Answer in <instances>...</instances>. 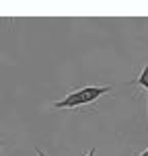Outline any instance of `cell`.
<instances>
[{"label":"cell","mask_w":148,"mask_h":156,"mask_svg":"<svg viewBox=\"0 0 148 156\" xmlns=\"http://www.w3.org/2000/svg\"><path fill=\"white\" fill-rule=\"evenodd\" d=\"M111 86H85L80 90H74L70 93L66 99L54 103L52 107L56 109H72V107H80V105H88V103H95L99 97H103L105 93H109Z\"/></svg>","instance_id":"6da1fadb"},{"label":"cell","mask_w":148,"mask_h":156,"mask_svg":"<svg viewBox=\"0 0 148 156\" xmlns=\"http://www.w3.org/2000/svg\"><path fill=\"white\" fill-rule=\"evenodd\" d=\"M138 84L146 90V99H148V66H144L142 68V72H140V76H138V80H136Z\"/></svg>","instance_id":"7a4b0ae2"},{"label":"cell","mask_w":148,"mask_h":156,"mask_svg":"<svg viewBox=\"0 0 148 156\" xmlns=\"http://www.w3.org/2000/svg\"><path fill=\"white\" fill-rule=\"evenodd\" d=\"M86 156H95V148L91 150V152H88V154H86Z\"/></svg>","instance_id":"3957f363"},{"label":"cell","mask_w":148,"mask_h":156,"mask_svg":"<svg viewBox=\"0 0 148 156\" xmlns=\"http://www.w3.org/2000/svg\"><path fill=\"white\" fill-rule=\"evenodd\" d=\"M140 156H148V148H146V150H144V152H142V154H140Z\"/></svg>","instance_id":"277c9868"},{"label":"cell","mask_w":148,"mask_h":156,"mask_svg":"<svg viewBox=\"0 0 148 156\" xmlns=\"http://www.w3.org/2000/svg\"><path fill=\"white\" fill-rule=\"evenodd\" d=\"M0 148H2V142H0Z\"/></svg>","instance_id":"5b68a950"}]
</instances>
